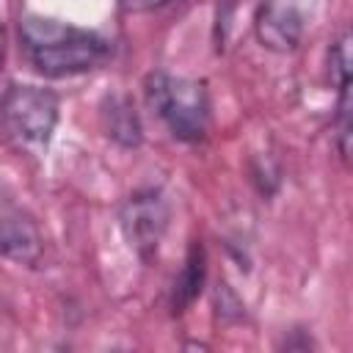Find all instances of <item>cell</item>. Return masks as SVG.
<instances>
[{"instance_id":"6da1fadb","label":"cell","mask_w":353,"mask_h":353,"mask_svg":"<svg viewBox=\"0 0 353 353\" xmlns=\"http://www.w3.org/2000/svg\"><path fill=\"white\" fill-rule=\"evenodd\" d=\"M19 41L28 63L44 77H72L91 72L108 58V41L94 30L28 14L19 19Z\"/></svg>"},{"instance_id":"7a4b0ae2","label":"cell","mask_w":353,"mask_h":353,"mask_svg":"<svg viewBox=\"0 0 353 353\" xmlns=\"http://www.w3.org/2000/svg\"><path fill=\"white\" fill-rule=\"evenodd\" d=\"M58 124V94L14 83L0 97V138L19 157H41Z\"/></svg>"},{"instance_id":"9c48e42d","label":"cell","mask_w":353,"mask_h":353,"mask_svg":"<svg viewBox=\"0 0 353 353\" xmlns=\"http://www.w3.org/2000/svg\"><path fill=\"white\" fill-rule=\"evenodd\" d=\"M350 33L342 30L339 39L331 44L328 50V69H331V80L339 85H347L350 83V69H353V55H350Z\"/></svg>"},{"instance_id":"ba28073f","label":"cell","mask_w":353,"mask_h":353,"mask_svg":"<svg viewBox=\"0 0 353 353\" xmlns=\"http://www.w3.org/2000/svg\"><path fill=\"white\" fill-rule=\"evenodd\" d=\"M204 276H207V256H204V245L199 240L190 243L188 248V256H185V265L182 270L176 273L174 279V287H171V312L174 314H182L201 292L204 287Z\"/></svg>"},{"instance_id":"277c9868","label":"cell","mask_w":353,"mask_h":353,"mask_svg":"<svg viewBox=\"0 0 353 353\" xmlns=\"http://www.w3.org/2000/svg\"><path fill=\"white\" fill-rule=\"evenodd\" d=\"M121 232L130 243V248L141 259H152L163 243V234L168 229V204L160 190H138L132 193L119 212Z\"/></svg>"},{"instance_id":"4fadbf2b","label":"cell","mask_w":353,"mask_h":353,"mask_svg":"<svg viewBox=\"0 0 353 353\" xmlns=\"http://www.w3.org/2000/svg\"><path fill=\"white\" fill-rule=\"evenodd\" d=\"M3 61H6V28L0 19V72H3Z\"/></svg>"},{"instance_id":"3957f363","label":"cell","mask_w":353,"mask_h":353,"mask_svg":"<svg viewBox=\"0 0 353 353\" xmlns=\"http://www.w3.org/2000/svg\"><path fill=\"white\" fill-rule=\"evenodd\" d=\"M146 102L176 141L196 143L204 138L210 121V99L204 83L152 72L146 77Z\"/></svg>"},{"instance_id":"30bf717a","label":"cell","mask_w":353,"mask_h":353,"mask_svg":"<svg viewBox=\"0 0 353 353\" xmlns=\"http://www.w3.org/2000/svg\"><path fill=\"white\" fill-rule=\"evenodd\" d=\"M353 102H350V83L339 85V99H336V149L342 160L350 157V132H353Z\"/></svg>"},{"instance_id":"8fae6325","label":"cell","mask_w":353,"mask_h":353,"mask_svg":"<svg viewBox=\"0 0 353 353\" xmlns=\"http://www.w3.org/2000/svg\"><path fill=\"white\" fill-rule=\"evenodd\" d=\"M215 309H218L221 320H237V317H243V303L229 290V284H218V290H215Z\"/></svg>"},{"instance_id":"52a82bcc","label":"cell","mask_w":353,"mask_h":353,"mask_svg":"<svg viewBox=\"0 0 353 353\" xmlns=\"http://www.w3.org/2000/svg\"><path fill=\"white\" fill-rule=\"evenodd\" d=\"M99 119H102L105 135L113 143H119L124 149H135L143 141V127H141V116L135 110L132 97H127L121 91L108 94L99 105Z\"/></svg>"},{"instance_id":"5b68a950","label":"cell","mask_w":353,"mask_h":353,"mask_svg":"<svg viewBox=\"0 0 353 353\" xmlns=\"http://www.w3.org/2000/svg\"><path fill=\"white\" fill-rule=\"evenodd\" d=\"M314 0H265L254 17V33L265 50L292 52L312 17Z\"/></svg>"},{"instance_id":"8992f818","label":"cell","mask_w":353,"mask_h":353,"mask_svg":"<svg viewBox=\"0 0 353 353\" xmlns=\"http://www.w3.org/2000/svg\"><path fill=\"white\" fill-rule=\"evenodd\" d=\"M44 254V237L33 215L0 190V256L17 265H39Z\"/></svg>"},{"instance_id":"7c38bea8","label":"cell","mask_w":353,"mask_h":353,"mask_svg":"<svg viewBox=\"0 0 353 353\" xmlns=\"http://www.w3.org/2000/svg\"><path fill=\"white\" fill-rule=\"evenodd\" d=\"M165 3L171 0H121V8L124 11H154V8H163Z\"/></svg>"}]
</instances>
